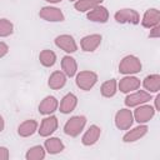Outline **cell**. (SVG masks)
I'll return each instance as SVG.
<instances>
[{"label": "cell", "instance_id": "28", "mask_svg": "<svg viewBox=\"0 0 160 160\" xmlns=\"http://www.w3.org/2000/svg\"><path fill=\"white\" fill-rule=\"evenodd\" d=\"M96 4L91 0H76L74 4V8L76 11L79 12H88L89 10H91Z\"/></svg>", "mask_w": 160, "mask_h": 160}, {"label": "cell", "instance_id": "8", "mask_svg": "<svg viewBox=\"0 0 160 160\" xmlns=\"http://www.w3.org/2000/svg\"><path fill=\"white\" fill-rule=\"evenodd\" d=\"M132 115H134V121H138L139 124H146L154 118L155 109L152 105H149L148 102H145L136 106Z\"/></svg>", "mask_w": 160, "mask_h": 160}, {"label": "cell", "instance_id": "32", "mask_svg": "<svg viewBox=\"0 0 160 160\" xmlns=\"http://www.w3.org/2000/svg\"><path fill=\"white\" fill-rule=\"evenodd\" d=\"M160 94H158L156 96H155V99H154V109H155V111H160Z\"/></svg>", "mask_w": 160, "mask_h": 160}, {"label": "cell", "instance_id": "12", "mask_svg": "<svg viewBox=\"0 0 160 160\" xmlns=\"http://www.w3.org/2000/svg\"><path fill=\"white\" fill-rule=\"evenodd\" d=\"M149 131V126L146 124H139L138 126L132 128V129H128V131L124 134L122 136V141L124 142H135L138 140H140L141 138H144Z\"/></svg>", "mask_w": 160, "mask_h": 160}, {"label": "cell", "instance_id": "22", "mask_svg": "<svg viewBox=\"0 0 160 160\" xmlns=\"http://www.w3.org/2000/svg\"><path fill=\"white\" fill-rule=\"evenodd\" d=\"M66 80H68V76L60 71V70H56L54 72H51V75L49 76V80H48V85L50 89L52 90H60L65 86L66 84Z\"/></svg>", "mask_w": 160, "mask_h": 160}, {"label": "cell", "instance_id": "15", "mask_svg": "<svg viewBox=\"0 0 160 160\" xmlns=\"http://www.w3.org/2000/svg\"><path fill=\"white\" fill-rule=\"evenodd\" d=\"M58 108H59V101H58V99L55 98V96H52V95H48V96H45L41 101H40V104H39V112L41 114V115H51V114H54L56 110H58Z\"/></svg>", "mask_w": 160, "mask_h": 160}, {"label": "cell", "instance_id": "36", "mask_svg": "<svg viewBox=\"0 0 160 160\" xmlns=\"http://www.w3.org/2000/svg\"><path fill=\"white\" fill-rule=\"evenodd\" d=\"M69 1H74V2H75V1H76V0H69Z\"/></svg>", "mask_w": 160, "mask_h": 160}, {"label": "cell", "instance_id": "24", "mask_svg": "<svg viewBox=\"0 0 160 160\" xmlns=\"http://www.w3.org/2000/svg\"><path fill=\"white\" fill-rule=\"evenodd\" d=\"M116 91H118V81L115 79L106 80L100 86V94L104 98H112L115 96Z\"/></svg>", "mask_w": 160, "mask_h": 160}, {"label": "cell", "instance_id": "1", "mask_svg": "<svg viewBox=\"0 0 160 160\" xmlns=\"http://www.w3.org/2000/svg\"><path fill=\"white\" fill-rule=\"evenodd\" d=\"M142 69L141 61L135 55H126L119 62V72L124 75H134L140 72Z\"/></svg>", "mask_w": 160, "mask_h": 160}, {"label": "cell", "instance_id": "5", "mask_svg": "<svg viewBox=\"0 0 160 160\" xmlns=\"http://www.w3.org/2000/svg\"><path fill=\"white\" fill-rule=\"evenodd\" d=\"M115 126L119 130H128L134 124V115L132 111L130 110V108H124L118 110V112L115 114Z\"/></svg>", "mask_w": 160, "mask_h": 160}, {"label": "cell", "instance_id": "19", "mask_svg": "<svg viewBox=\"0 0 160 160\" xmlns=\"http://www.w3.org/2000/svg\"><path fill=\"white\" fill-rule=\"evenodd\" d=\"M38 128H39V124L36 120L28 119L18 126V134L21 138H29V136H32L38 131Z\"/></svg>", "mask_w": 160, "mask_h": 160}, {"label": "cell", "instance_id": "13", "mask_svg": "<svg viewBox=\"0 0 160 160\" xmlns=\"http://www.w3.org/2000/svg\"><path fill=\"white\" fill-rule=\"evenodd\" d=\"M86 18L92 21V22H100V24H105L109 20V11L105 6L100 5H95L91 10H89L86 12Z\"/></svg>", "mask_w": 160, "mask_h": 160}, {"label": "cell", "instance_id": "27", "mask_svg": "<svg viewBox=\"0 0 160 160\" xmlns=\"http://www.w3.org/2000/svg\"><path fill=\"white\" fill-rule=\"evenodd\" d=\"M14 32V25L10 20L2 18L0 19V38H8Z\"/></svg>", "mask_w": 160, "mask_h": 160}, {"label": "cell", "instance_id": "17", "mask_svg": "<svg viewBox=\"0 0 160 160\" xmlns=\"http://www.w3.org/2000/svg\"><path fill=\"white\" fill-rule=\"evenodd\" d=\"M141 25L146 29H151L156 25H160V11L156 8L148 9L142 15Z\"/></svg>", "mask_w": 160, "mask_h": 160}, {"label": "cell", "instance_id": "21", "mask_svg": "<svg viewBox=\"0 0 160 160\" xmlns=\"http://www.w3.org/2000/svg\"><path fill=\"white\" fill-rule=\"evenodd\" d=\"M61 71L68 78L75 76L76 72H78V62H76V60L70 55L62 56V59H61Z\"/></svg>", "mask_w": 160, "mask_h": 160}, {"label": "cell", "instance_id": "25", "mask_svg": "<svg viewBox=\"0 0 160 160\" xmlns=\"http://www.w3.org/2000/svg\"><path fill=\"white\" fill-rule=\"evenodd\" d=\"M39 61L42 66L45 68H51L54 66V64L56 62V54L52 50L45 49L42 51H40L39 54Z\"/></svg>", "mask_w": 160, "mask_h": 160}, {"label": "cell", "instance_id": "29", "mask_svg": "<svg viewBox=\"0 0 160 160\" xmlns=\"http://www.w3.org/2000/svg\"><path fill=\"white\" fill-rule=\"evenodd\" d=\"M149 38H152V39H159L160 38V25H156V26L150 29Z\"/></svg>", "mask_w": 160, "mask_h": 160}, {"label": "cell", "instance_id": "20", "mask_svg": "<svg viewBox=\"0 0 160 160\" xmlns=\"http://www.w3.org/2000/svg\"><path fill=\"white\" fill-rule=\"evenodd\" d=\"M44 148H45L48 154L56 155V154H60L61 151H64L65 145H64L61 139L55 138V136H48V139L44 142Z\"/></svg>", "mask_w": 160, "mask_h": 160}, {"label": "cell", "instance_id": "35", "mask_svg": "<svg viewBox=\"0 0 160 160\" xmlns=\"http://www.w3.org/2000/svg\"><path fill=\"white\" fill-rule=\"evenodd\" d=\"M91 1H94V2L96 4V5H100V4H101V2L104 1V0H91Z\"/></svg>", "mask_w": 160, "mask_h": 160}, {"label": "cell", "instance_id": "34", "mask_svg": "<svg viewBox=\"0 0 160 160\" xmlns=\"http://www.w3.org/2000/svg\"><path fill=\"white\" fill-rule=\"evenodd\" d=\"M46 2H50V4H58V2H61L62 0H45Z\"/></svg>", "mask_w": 160, "mask_h": 160}, {"label": "cell", "instance_id": "3", "mask_svg": "<svg viewBox=\"0 0 160 160\" xmlns=\"http://www.w3.org/2000/svg\"><path fill=\"white\" fill-rule=\"evenodd\" d=\"M75 82L79 89H81L84 91H89L98 82V74L94 71H90V70L79 71L75 75Z\"/></svg>", "mask_w": 160, "mask_h": 160}, {"label": "cell", "instance_id": "2", "mask_svg": "<svg viewBox=\"0 0 160 160\" xmlns=\"http://www.w3.org/2000/svg\"><path fill=\"white\" fill-rule=\"evenodd\" d=\"M85 125H86V118L84 115L71 116L64 125V132L68 136L76 138L80 135V132H82V130L85 129Z\"/></svg>", "mask_w": 160, "mask_h": 160}, {"label": "cell", "instance_id": "11", "mask_svg": "<svg viewBox=\"0 0 160 160\" xmlns=\"http://www.w3.org/2000/svg\"><path fill=\"white\" fill-rule=\"evenodd\" d=\"M140 85H141V81L139 78H136L134 75H125L118 82V90H120L124 94H129L131 91L140 89Z\"/></svg>", "mask_w": 160, "mask_h": 160}, {"label": "cell", "instance_id": "23", "mask_svg": "<svg viewBox=\"0 0 160 160\" xmlns=\"http://www.w3.org/2000/svg\"><path fill=\"white\" fill-rule=\"evenodd\" d=\"M141 84L148 92H150V94L159 92V90H160V75L159 74H150V75L145 76V79L142 80Z\"/></svg>", "mask_w": 160, "mask_h": 160}, {"label": "cell", "instance_id": "30", "mask_svg": "<svg viewBox=\"0 0 160 160\" xmlns=\"http://www.w3.org/2000/svg\"><path fill=\"white\" fill-rule=\"evenodd\" d=\"M10 158L9 149L6 146H0V160H8Z\"/></svg>", "mask_w": 160, "mask_h": 160}, {"label": "cell", "instance_id": "7", "mask_svg": "<svg viewBox=\"0 0 160 160\" xmlns=\"http://www.w3.org/2000/svg\"><path fill=\"white\" fill-rule=\"evenodd\" d=\"M58 126H59V120H58V118H56L55 115H52V114H51V115H46V116L41 120L40 125H39V128H38V132H39L40 136L48 138V136H51V135L56 131Z\"/></svg>", "mask_w": 160, "mask_h": 160}, {"label": "cell", "instance_id": "9", "mask_svg": "<svg viewBox=\"0 0 160 160\" xmlns=\"http://www.w3.org/2000/svg\"><path fill=\"white\" fill-rule=\"evenodd\" d=\"M39 16L49 22H59V21H64L65 20V15L64 12L55 6H42L39 11Z\"/></svg>", "mask_w": 160, "mask_h": 160}, {"label": "cell", "instance_id": "4", "mask_svg": "<svg viewBox=\"0 0 160 160\" xmlns=\"http://www.w3.org/2000/svg\"><path fill=\"white\" fill-rule=\"evenodd\" d=\"M151 100V94L148 92L146 90H135V91H131L126 95L124 102H125V106L126 108H136L141 104H145V102H149Z\"/></svg>", "mask_w": 160, "mask_h": 160}, {"label": "cell", "instance_id": "18", "mask_svg": "<svg viewBox=\"0 0 160 160\" xmlns=\"http://www.w3.org/2000/svg\"><path fill=\"white\" fill-rule=\"evenodd\" d=\"M76 106H78V98H76V95L72 94V92H68L66 95L62 96L58 109L62 114H70L71 111L75 110Z\"/></svg>", "mask_w": 160, "mask_h": 160}, {"label": "cell", "instance_id": "14", "mask_svg": "<svg viewBox=\"0 0 160 160\" xmlns=\"http://www.w3.org/2000/svg\"><path fill=\"white\" fill-rule=\"evenodd\" d=\"M101 40H102V36L100 34H90V35H86V36H84L80 40V48L85 52H92V51H95L100 46Z\"/></svg>", "mask_w": 160, "mask_h": 160}, {"label": "cell", "instance_id": "16", "mask_svg": "<svg viewBox=\"0 0 160 160\" xmlns=\"http://www.w3.org/2000/svg\"><path fill=\"white\" fill-rule=\"evenodd\" d=\"M100 135H101V129L100 126L98 125H90L88 128V130L84 132L82 138H81V144L84 146H92L95 145L99 139H100Z\"/></svg>", "mask_w": 160, "mask_h": 160}, {"label": "cell", "instance_id": "26", "mask_svg": "<svg viewBox=\"0 0 160 160\" xmlns=\"http://www.w3.org/2000/svg\"><path fill=\"white\" fill-rule=\"evenodd\" d=\"M45 156H46V150L42 145L31 146L25 154L26 160H42L45 159Z\"/></svg>", "mask_w": 160, "mask_h": 160}, {"label": "cell", "instance_id": "31", "mask_svg": "<svg viewBox=\"0 0 160 160\" xmlns=\"http://www.w3.org/2000/svg\"><path fill=\"white\" fill-rule=\"evenodd\" d=\"M9 52V45L4 41H0V59L4 58Z\"/></svg>", "mask_w": 160, "mask_h": 160}, {"label": "cell", "instance_id": "10", "mask_svg": "<svg viewBox=\"0 0 160 160\" xmlns=\"http://www.w3.org/2000/svg\"><path fill=\"white\" fill-rule=\"evenodd\" d=\"M54 41H55V45L60 50H62V51H65L68 54H72V52H75L78 50V44H76L75 39L69 34L58 35Z\"/></svg>", "mask_w": 160, "mask_h": 160}, {"label": "cell", "instance_id": "33", "mask_svg": "<svg viewBox=\"0 0 160 160\" xmlns=\"http://www.w3.org/2000/svg\"><path fill=\"white\" fill-rule=\"evenodd\" d=\"M4 128H5V120H4V118L0 115V132L4 130Z\"/></svg>", "mask_w": 160, "mask_h": 160}, {"label": "cell", "instance_id": "6", "mask_svg": "<svg viewBox=\"0 0 160 160\" xmlns=\"http://www.w3.org/2000/svg\"><path fill=\"white\" fill-rule=\"evenodd\" d=\"M114 19L119 24H139L140 22V15L136 10L130 9V8H124L120 9L115 12Z\"/></svg>", "mask_w": 160, "mask_h": 160}]
</instances>
